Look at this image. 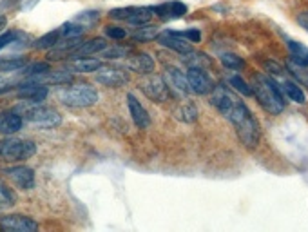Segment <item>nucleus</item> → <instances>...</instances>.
<instances>
[{
  "label": "nucleus",
  "mask_w": 308,
  "mask_h": 232,
  "mask_svg": "<svg viewBox=\"0 0 308 232\" xmlns=\"http://www.w3.org/2000/svg\"><path fill=\"white\" fill-rule=\"evenodd\" d=\"M252 95L257 98L261 107L267 112H270V114H279V112H283L285 105H287L277 82L261 75V73L254 75L252 78Z\"/></svg>",
  "instance_id": "f257e3e1"
},
{
  "label": "nucleus",
  "mask_w": 308,
  "mask_h": 232,
  "mask_svg": "<svg viewBox=\"0 0 308 232\" xmlns=\"http://www.w3.org/2000/svg\"><path fill=\"white\" fill-rule=\"evenodd\" d=\"M210 104L232 125H236L240 120H243L245 116L250 114V109H248L230 89L225 87V85H216V87L212 89Z\"/></svg>",
  "instance_id": "f03ea898"
},
{
  "label": "nucleus",
  "mask_w": 308,
  "mask_h": 232,
  "mask_svg": "<svg viewBox=\"0 0 308 232\" xmlns=\"http://www.w3.org/2000/svg\"><path fill=\"white\" fill-rule=\"evenodd\" d=\"M58 98H60L62 104L69 105V107H89V105L98 102V92L91 85L82 84L60 89L58 91Z\"/></svg>",
  "instance_id": "7ed1b4c3"
},
{
  "label": "nucleus",
  "mask_w": 308,
  "mask_h": 232,
  "mask_svg": "<svg viewBox=\"0 0 308 232\" xmlns=\"http://www.w3.org/2000/svg\"><path fill=\"white\" fill-rule=\"evenodd\" d=\"M36 152V145L31 140H18V138H6L0 142V160L20 161L29 160Z\"/></svg>",
  "instance_id": "20e7f679"
},
{
  "label": "nucleus",
  "mask_w": 308,
  "mask_h": 232,
  "mask_svg": "<svg viewBox=\"0 0 308 232\" xmlns=\"http://www.w3.org/2000/svg\"><path fill=\"white\" fill-rule=\"evenodd\" d=\"M140 89L144 91V95L147 98H151L152 102H167L169 100V89L167 84L161 80V76L147 73L140 80Z\"/></svg>",
  "instance_id": "39448f33"
},
{
  "label": "nucleus",
  "mask_w": 308,
  "mask_h": 232,
  "mask_svg": "<svg viewBox=\"0 0 308 232\" xmlns=\"http://www.w3.org/2000/svg\"><path fill=\"white\" fill-rule=\"evenodd\" d=\"M111 18H116V20H125L132 26H144L151 20L152 9L151 8H116L109 13Z\"/></svg>",
  "instance_id": "423d86ee"
},
{
  "label": "nucleus",
  "mask_w": 308,
  "mask_h": 232,
  "mask_svg": "<svg viewBox=\"0 0 308 232\" xmlns=\"http://www.w3.org/2000/svg\"><path fill=\"white\" fill-rule=\"evenodd\" d=\"M96 80L100 84L107 85V87H122L129 82L127 71H124L122 67L116 65H100V67L94 71Z\"/></svg>",
  "instance_id": "0eeeda50"
},
{
  "label": "nucleus",
  "mask_w": 308,
  "mask_h": 232,
  "mask_svg": "<svg viewBox=\"0 0 308 232\" xmlns=\"http://www.w3.org/2000/svg\"><path fill=\"white\" fill-rule=\"evenodd\" d=\"M26 118H28L31 124L38 125V127H56V125L62 122V116L58 111L49 107H33L26 112Z\"/></svg>",
  "instance_id": "6e6552de"
},
{
  "label": "nucleus",
  "mask_w": 308,
  "mask_h": 232,
  "mask_svg": "<svg viewBox=\"0 0 308 232\" xmlns=\"http://www.w3.org/2000/svg\"><path fill=\"white\" fill-rule=\"evenodd\" d=\"M187 82L191 91H194L196 95H208L212 92L214 84L212 80L208 78V75L200 67H191L187 71Z\"/></svg>",
  "instance_id": "1a4fd4ad"
},
{
  "label": "nucleus",
  "mask_w": 308,
  "mask_h": 232,
  "mask_svg": "<svg viewBox=\"0 0 308 232\" xmlns=\"http://www.w3.org/2000/svg\"><path fill=\"white\" fill-rule=\"evenodd\" d=\"M0 228H2V230H11V232H33L38 228V223L29 216L11 214V216L0 218Z\"/></svg>",
  "instance_id": "9d476101"
},
{
  "label": "nucleus",
  "mask_w": 308,
  "mask_h": 232,
  "mask_svg": "<svg viewBox=\"0 0 308 232\" xmlns=\"http://www.w3.org/2000/svg\"><path fill=\"white\" fill-rule=\"evenodd\" d=\"M158 42L165 48L172 49V51L181 53V55H191L192 53V45L187 38L180 35L176 31H163L158 35Z\"/></svg>",
  "instance_id": "9b49d317"
},
{
  "label": "nucleus",
  "mask_w": 308,
  "mask_h": 232,
  "mask_svg": "<svg viewBox=\"0 0 308 232\" xmlns=\"http://www.w3.org/2000/svg\"><path fill=\"white\" fill-rule=\"evenodd\" d=\"M4 174L13 183L18 185V187L24 189V191H29V189L35 187V172L29 167H24V165L9 167V169H4Z\"/></svg>",
  "instance_id": "f8f14e48"
},
{
  "label": "nucleus",
  "mask_w": 308,
  "mask_h": 232,
  "mask_svg": "<svg viewBox=\"0 0 308 232\" xmlns=\"http://www.w3.org/2000/svg\"><path fill=\"white\" fill-rule=\"evenodd\" d=\"M48 96V87L38 82H26L18 87V98L26 102H42Z\"/></svg>",
  "instance_id": "ddd939ff"
},
{
  "label": "nucleus",
  "mask_w": 308,
  "mask_h": 232,
  "mask_svg": "<svg viewBox=\"0 0 308 232\" xmlns=\"http://www.w3.org/2000/svg\"><path fill=\"white\" fill-rule=\"evenodd\" d=\"M127 104H129V112H131L134 125L140 129L149 127V125H151V116H149V112L145 111L144 105H141L132 95H127Z\"/></svg>",
  "instance_id": "4468645a"
},
{
  "label": "nucleus",
  "mask_w": 308,
  "mask_h": 232,
  "mask_svg": "<svg viewBox=\"0 0 308 232\" xmlns=\"http://www.w3.org/2000/svg\"><path fill=\"white\" fill-rule=\"evenodd\" d=\"M127 67L140 75H147V73L154 71V60L147 53H136V55L127 56Z\"/></svg>",
  "instance_id": "2eb2a0df"
},
{
  "label": "nucleus",
  "mask_w": 308,
  "mask_h": 232,
  "mask_svg": "<svg viewBox=\"0 0 308 232\" xmlns=\"http://www.w3.org/2000/svg\"><path fill=\"white\" fill-rule=\"evenodd\" d=\"M31 82H38V84H53V85H65L73 82V75L65 71H45L42 75L31 76Z\"/></svg>",
  "instance_id": "dca6fc26"
},
{
  "label": "nucleus",
  "mask_w": 308,
  "mask_h": 232,
  "mask_svg": "<svg viewBox=\"0 0 308 232\" xmlns=\"http://www.w3.org/2000/svg\"><path fill=\"white\" fill-rule=\"evenodd\" d=\"M22 127V116L15 111L0 112V134H15Z\"/></svg>",
  "instance_id": "f3484780"
},
{
  "label": "nucleus",
  "mask_w": 308,
  "mask_h": 232,
  "mask_svg": "<svg viewBox=\"0 0 308 232\" xmlns=\"http://www.w3.org/2000/svg\"><path fill=\"white\" fill-rule=\"evenodd\" d=\"M107 48L104 38H91L87 42H82L78 48L73 51L71 58H84V56H89V55H96V53H102L104 49Z\"/></svg>",
  "instance_id": "a211bd4d"
},
{
  "label": "nucleus",
  "mask_w": 308,
  "mask_h": 232,
  "mask_svg": "<svg viewBox=\"0 0 308 232\" xmlns=\"http://www.w3.org/2000/svg\"><path fill=\"white\" fill-rule=\"evenodd\" d=\"M165 78H167L169 85H171L172 89H176L178 92H183V95H187V92L191 91V87H188V82H187V76H183V73H181L180 69L165 67Z\"/></svg>",
  "instance_id": "6ab92c4d"
},
{
  "label": "nucleus",
  "mask_w": 308,
  "mask_h": 232,
  "mask_svg": "<svg viewBox=\"0 0 308 232\" xmlns=\"http://www.w3.org/2000/svg\"><path fill=\"white\" fill-rule=\"evenodd\" d=\"M102 62L96 58H73V62L65 64V69L73 73H94L96 69L100 67Z\"/></svg>",
  "instance_id": "aec40b11"
},
{
  "label": "nucleus",
  "mask_w": 308,
  "mask_h": 232,
  "mask_svg": "<svg viewBox=\"0 0 308 232\" xmlns=\"http://www.w3.org/2000/svg\"><path fill=\"white\" fill-rule=\"evenodd\" d=\"M288 51L294 64L308 67V48L304 44H299L296 40H288Z\"/></svg>",
  "instance_id": "412c9836"
},
{
  "label": "nucleus",
  "mask_w": 308,
  "mask_h": 232,
  "mask_svg": "<svg viewBox=\"0 0 308 232\" xmlns=\"http://www.w3.org/2000/svg\"><path fill=\"white\" fill-rule=\"evenodd\" d=\"M281 92H285V95L290 98L292 102H296V104H304L306 102V95H304L303 87L297 84H294V82H288V80H281Z\"/></svg>",
  "instance_id": "4be33fe9"
},
{
  "label": "nucleus",
  "mask_w": 308,
  "mask_h": 232,
  "mask_svg": "<svg viewBox=\"0 0 308 232\" xmlns=\"http://www.w3.org/2000/svg\"><path fill=\"white\" fill-rule=\"evenodd\" d=\"M158 28L156 26H138L136 31H132V40L136 42H151L154 40V38H158Z\"/></svg>",
  "instance_id": "5701e85b"
},
{
  "label": "nucleus",
  "mask_w": 308,
  "mask_h": 232,
  "mask_svg": "<svg viewBox=\"0 0 308 232\" xmlns=\"http://www.w3.org/2000/svg\"><path fill=\"white\" fill-rule=\"evenodd\" d=\"M16 203V194L4 181H0V208H9Z\"/></svg>",
  "instance_id": "b1692460"
},
{
  "label": "nucleus",
  "mask_w": 308,
  "mask_h": 232,
  "mask_svg": "<svg viewBox=\"0 0 308 232\" xmlns=\"http://www.w3.org/2000/svg\"><path fill=\"white\" fill-rule=\"evenodd\" d=\"M24 65H26L24 58H0V75L2 73L20 71Z\"/></svg>",
  "instance_id": "393cba45"
},
{
  "label": "nucleus",
  "mask_w": 308,
  "mask_h": 232,
  "mask_svg": "<svg viewBox=\"0 0 308 232\" xmlns=\"http://www.w3.org/2000/svg\"><path fill=\"white\" fill-rule=\"evenodd\" d=\"M176 116H178V120L187 122V124H192V122L198 118V109L194 107V105L185 104V105H181V107L176 109Z\"/></svg>",
  "instance_id": "a878e982"
},
{
  "label": "nucleus",
  "mask_w": 308,
  "mask_h": 232,
  "mask_svg": "<svg viewBox=\"0 0 308 232\" xmlns=\"http://www.w3.org/2000/svg\"><path fill=\"white\" fill-rule=\"evenodd\" d=\"M58 38H60V31H51V33H48V35L40 36V38L35 42V48L36 49H51L56 45Z\"/></svg>",
  "instance_id": "bb28decb"
},
{
  "label": "nucleus",
  "mask_w": 308,
  "mask_h": 232,
  "mask_svg": "<svg viewBox=\"0 0 308 232\" xmlns=\"http://www.w3.org/2000/svg\"><path fill=\"white\" fill-rule=\"evenodd\" d=\"M58 31H60V36H64V38H76V36H82L84 26H78L76 22H67Z\"/></svg>",
  "instance_id": "cd10ccee"
},
{
  "label": "nucleus",
  "mask_w": 308,
  "mask_h": 232,
  "mask_svg": "<svg viewBox=\"0 0 308 232\" xmlns=\"http://www.w3.org/2000/svg\"><path fill=\"white\" fill-rule=\"evenodd\" d=\"M221 64L227 69H241L245 65L243 58H240L238 55H232V53H227V55H221Z\"/></svg>",
  "instance_id": "c85d7f7f"
},
{
  "label": "nucleus",
  "mask_w": 308,
  "mask_h": 232,
  "mask_svg": "<svg viewBox=\"0 0 308 232\" xmlns=\"http://www.w3.org/2000/svg\"><path fill=\"white\" fill-rule=\"evenodd\" d=\"M228 82H230V85H232L238 92H241L243 96H252V87H250L241 76H230V80Z\"/></svg>",
  "instance_id": "c756f323"
},
{
  "label": "nucleus",
  "mask_w": 308,
  "mask_h": 232,
  "mask_svg": "<svg viewBox=\"0 0 308 232\" xmlns=\"http://www.w3.org/2000/svg\"><path fill=\"white\" fill-rule=\"evenodd\" d=\"M20 71H22V75H26V76H36V75H42V73L49 71V64H45V62H38V64L24 65Z\"/></svg>",
  "instance_id": "7c9ffc66"
},
{
  "label": "nucleus",
  "mask_w": 308,
  "mask_h": 232,
  "mask_svg": "<svg viewBox=\"0 0 308 232\" xmlns=\"http://www.w3.org/2000/svg\"><path fill=\"white\" fill-rule=\"evenodd\" d=\"M288 73H292L296 76L297 80H299V85H308V71H304L303 65H297V64H288Z\"/></svg>",
  "instance_id": "2f4dec72"
},
{
  "label": "nucleus",
  "mask_w": 308,
  "mask_h": 232,
  "mask_svg": "<svg viewBox=\"0 0 308 232\" xmlns=\"http://www.w3.org/2000/svg\"><path fill=\"white\" fill-rule=\"evenodd\" d=\"M131 55V49L129 48H111L105 51L104 49V58H127V56Z\"/></svg>",
  "instance_id": "473e14b6"
},
{
  "label": "nucleus",
  "mask_w": 308,
  "mask_h": 232,
  "mask_svg": "<svg viewBox=\"0 0 308 232\" xmlns=\"http://www.w3.org/2000/svg\"><path fill=\"white\" fill-rule=\"evenodd\" d=\"M185 13H187V6H185L183 2H178V0L169 2V16L178 18V16H183Z\"/></svg>",
  "instance_id": "72a5a7b5"
},
{
  "label": "nucleus",
  "mask_w": 308,
  "mask_h": 232,
  "mask_svg": "<svg viewBox=\"0 0 308 232\" xmlns=\"http://www.w3.org/2000/svg\"><path fill=\"white\" fill-rule=\"evenodd\" d=\"M263 65H265V69L272 73L274 76H285L288 73L287 69L283 67V65L276 64V62H263Z\"/></svg>",
  "instance_id": "f704fd0d"
},
{
  "label": "nucleus",
  "mask_w": 308,
  "mask_h": 232,
  "mask_svg": "<svg viewBox=\"0 0 308 232\" xmlns=\"http://www.w3.org/2000/svg\"><path fill=\"white\" fill-rule=\"evenodd\" d=\"M105 35L111 36V38H114V40H122V38H125L127 36V31L122 28H114V26H109V28H105Z\"/></svg>",
  "instance_id": "c9c22d12"
},
{
  "label": "nucleus",
  "mask_w": 308,
  "mask_h": 232,
  "mask_svg": "<svg viewBox=\"0 0 308 232\" xmlns=\"http://www.w3.org/2000/svg\"><path fill=\"white\" fill-rule=\"evenodd\" d=\"M183 38H187L188 42H200L201 40V33L198 29H187V31H181L180 33Z\"/></svg>",
  "instance_id": "e433bc0d"
},
{
  "label": "nucleus",
  "mask_w": 308,
  "mask_h": 232,
  "mask_svg": "<svg viewBox=\"0 0 308 232\" xmlns=\"http://www.w3.org/2000/svg\"><path fill=\"white\" fill-rule=\"evenodd\" d=\"M16 38V31H6L4 35H0V49H4L8 44H11L13 40Z\"/></svg>",
  "instance_id": "4c0bfd02"
},
{
  "label": "nucleus",
  "mask_w": 308,
  "mask_h": 232,
  "mask_svg": "<svg viewBox=\"0 0 308 232\" xmlns=\"http://www.w3.org/2000/svg\"><path fill=\"white\" fill-rule=\"evenodd\" d=\"M297 24L308 31V11H303V13H299V15H297Z\"/></svg>",
  "instance_id": "58836bf2"
},
{
  "label": "nucleus",
  "mask_w": 308,
  "mask_h": 232,
  "mask_svg": "<svg viewBox=\"0 0 308 232\" xmlns=\"http://www.w3.org/2000/svg\"><path fill=\"white\" fill-rule=\"evenodd\" d=\"M11 85H2V87H0V92H6V91H11Z\"/></svg>",
  "instance_id": "ea45409f"
}]
</instances>
